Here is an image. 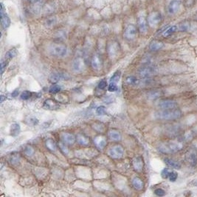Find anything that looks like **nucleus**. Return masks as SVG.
I'll use <instances>...</instances> for the list:
<instances>
[{"label":"nucleus","mask_w":197,"mask_h":197,"mask_svg":"<svg viewBox=\"0 0 197 197\" xmlns=\"http://www.w3.org/2000/svg\"><path fill=\"white\" fill-rule=\"evenodd\" d=\"M120 76H121V73H120V71H117L114 73V75H112V78L110 79V82H114V83H117L119 81L120 78Z\"/></svg>","instance_id":"nucleus-35"},{"label":"nucleus","mask_w":197,"mask_h":197,"mask_svg":"<svg viewBox=\"0 0 197 197\" xmlns=\"http://www.w3.org/2000/svg\"><path fill=\"white\" fill-rule=\"evenodd\" d=\"M182 2L179 0H172L170 1L168 6V12L170 14H175L179 10Z\"/></svg>","instance_id":"nucleus-13"},{"label":"nucleus","mask_w":197,"mask_h":197,"mask_svg":"<svg viewBox=\"0 0 197 197\" xmlns=\"http://www.w3.org/2000/svg\"><path fill=\"white\" fill-rule=\"evenodd\" d=\"M170 172V170L169 168H164L161 172V176L164 179H168V175Z\"/></svg>","instance_id":"nucleus-45"},{"label":"nucleus","mask_w":197,"mask_h":197,"mask_svg":"<svg viewBox=\"0 0 197 197\" xmlns=\"http://www.w3.org/2000/svg\"><path fill=\"white\" fill-rule=\"evenodd\" d=\"M120 47L118 42H112L108 46L107 48V51H108V54H109V57L111 59H115L118 55L119 52H120Z\"/></svg>","instance_id":"nucleus-8"},{"label":"nucleus","mask_w":197,"mask_h":197,"mask_svg":"<svg viewBox=\"0 0 197 197\" xmlns=\"http://www.w3.org/2000/svg\"><path fill=\"white\" fill-rule=\"evenodd\" d=\"M156 72L155 67L151 65L145 66L141 67L138 71L139 75L142 78H149L151 76L154 75Z\"/></svg>","instance_id":"nucleus-6"},{"label":"nucleus","mask_w":197,"mask_h":197,"mask_svg":"<svg viewBox=\"0 0 197 197\" xmlns=\"http://www.w3.org/2000/svg\"><path fill=\"white\" fill-rule=\"evenodd\" d=\"M18 91H16V90L14 91V93L12 94V96H13V97H16L17 95H18Z\"/></svg>","instance_id":"nucleus-51"},{"label":"nucleus","mask_w":197,"mask_h":197,"mask_svg":"<svg viewBox=\"0 0 197 197\" xmlns=\"http://www.w3.org/2000/svg\"><path fill=\"white\" fill-rule=\"evenodd\" d=\"M109 137L113 141H120L121 140V134L118 131L112 129L109 132Z\"/></svg>","instance_id":"nucleus-26"},{"label":"nucleus","mask_w":197,"mask_h":197,"mask_svg":"<svg viewBox=\"0 0 197 197\" xmlns=\"http://www.w3.org/2000/svg\"><path fill=\"white\" fill-rule=\"evenodd\" d=\"M20 131H21V128H20L19 124L16 123H13L11 125V126H10V135L13 136V137H16V136H18V134H19Z\"/></svg>","instance_id":"nucleus-25"},{"label":"nucleus","mask_w":197,"mask_h":197,"mask_svg":"<svg viewBox=\"0 0 197 197\" xmlns=\"http://www.w3.org/2000/svg\"><path fill=\"white\" fill-rule=\"evenodd\" d=\"M106 86H107L106 80H100V81L99 82L98 88L100 89H104L106 87Z\"/></svg>","instance_id":"nucleus-48"},{"label":"nucleus","mask_w":197,"mask_h":197,"mask_svg":"<svg viewBox=\"0 0 197 197\" xmlns=\"http://www.w3.org/2000/svg\"><path fill=\"white\" fill-rule=\"evenodd\" d=\"M177 30V26H175V25H174V26H170V27H168V28L162 33V35H163L164 37H168L170 36V35H172V34H174Z\"/></svg>","instance_id":"nucleus-30"},{"label":"nucleus","mask_w":197,"mask_h":197,"mask_svg":"<svg viewBox=\"0 0 197 197\" xmlns=\"http://www.w3.org/2000/svg\"><path fill=\"white\" fill-rule=\"evenodd\" d=\"M61 140L64 143L67 145H73L76 141V137L71 133H68V132H63L62 133L61 135Z\"/></svg>","instance_id":"nucleus-16"},{"label":"nucleus","mask_w":197,"mask_h":197,"mask_svg":"<svg viewBox=\"0 0 197 197\" xmlns=\"http://www.w3.org/2000/svg\"><path fill=\"white\" fill-rule=\"evenodd\" d=\"M124 154V149L120 145H113L109 150V155L112 159L122 158Z\"/></svg>","instance_id":"nucleus-5"},{"label":"nucleus","mask_w":197,"mask_h":197,"mask_svg":"<svg viewBox=\"0 0 197 197\" xmlns=\"http://www.w3.org/2000/svg\"><path fill=\"white\" fill-rule=\"evenodd\" d=\"M32 93L30 91H24L22 94H21V99L22 100H28L30 97H31Z\"/></svg>","instance_id":"nucleus-42"},{"label":"nucleus","mask_w":197,"mask_h":197,"mask_svg":"<svg viewBox=\"0 0 197 197\" xmlns=\"http://www.w3.org/2000/svg\"><path fill=\"white\" fill-rule=\"evenodd\" d=\"M96 114L97 115H104L106 114V108L104 106H98L96 109Z\"/></svg>","instance_id":"nucleus-39"},{"label":"nucleus","mask_w":197,"mask_h":197,"mask_svg":"<svg viewBox=\"0 0 197 197\" xmlns=\"http://www.w3.org/2000/svg\"><path fill=\"white\" fill-rule=\"evenodd\" d=\"M177 103L171 99H162L160 100L158 106L162 109H171L177 108Z\"/></svg>","instance_id":"nucleus-9"},{"label":"nucleus","mask_w":197,"mask_h":197,"mask_svg":"<svg viewBox=\"0 0 197 197\" xmlns=\"http://www.w3.org/2000/svg\"><path fill=\"white\" fill-rule=\"evenodd\" d=\"M50 52L52 55L56 57H63L67 54V48L63 44L56 43L51 45L50 48Z\"/></svg>","instance_id":"nucleus-3"},{"label":"nucleus","mask_w":197,"mask_h":197,"mask_svg":"<svg viewBox=\"0 0 197 197\" xmlns=\"http://www.w3.org/2000/svg\"><path fill=\"white\" fill-rule=\"evenodd\" d=\"M162 95V92L161 90H158V89L151 90L148 93V97H149V99H151V100H156V99L161 97Z\"/></svg>","instance_id":"nucleus-27"},{"label":"nucleus","mask_w":197,"mask_h":197,"mask_svg":"<svg viewBox=\"0 0 197 197\" xmlns=\"http://www.w3.org/2000/svg\"><path fill=\"white\" fill-rule=\"evenodd\" d=\"M179 29V30H181V31H187V30L189 29V24L187 23V22H185V23L181 24Z\"/></svg>","instance_id":"nucleus-47"},{"label":"nucleus","mask_w":197,"mask_h":197,"mask_svg":"<svg viewBox=\"0 0 197 197\" xmlns=\"http://www.w3.org/2000/svg\"><path fill=\"white\" fill-rule=\"evenodd\" d=\"M177 178H178V174H177V172H176L174 170H170V174L168 175V178L169 179V181L172 182H176Z\"/></svg>","instance_id":"nucleus-36"},{"label":"nucleus","mask_w":197,"mask_h":197,"mask_svg":"<svg viewBox=\"0 0 197 197\" xmlns=\"http://www.w3.org/2000/svg\"><path fill=\"white\" fill-rule=\"evenodd\" d=\"M7 63H8V61L6 60V59H3V60L1 61V74L3 75L4 72H5L6 67L7 65Z\"/></svg>","instance_id":"nucleus-44"},{"label":"nucleus","mask_w":197,"mask_h":197,"mask_svg":"<svg viewBox=\"0 0 197 197\" xmlns=\"http://www.w3.org/2000/svg\"><path fill=\"white\" fill-rule=\"evenodd\" d=\"M182 149V144L177 141H170L160 145L158 150L163 154H174Z\"/></svg>","instance_id":"nucleus-2"},{"label":"nucleus","mask_w":197,"mask_h":197,"mask_svg":"<svg viewBox=\"0 0 197 197\" xmlns=\"http://www.w3.org/2000/svg\"><path fill=\"white\" fill-rule=\"evenodd\" d=\"M56 23V18L55 16H51L47 18L45 20L44 22V25H45L46 27H52L53 25H55V24Z\"/></svg>","instance_id":"nucleus-32"},{"label":"nucleus","mask_w":197,"mask_h":197,"mask_svg":"<svg viewBox=\"0 0 197 197\" xmlns=\"http://www.w3.org/2000/svg\"><path fill=\"white\" fill-rule=\"evenodd\" d=\"M164 161H165V162L167 164L168 166L172 168H174V169H180L181 167H182L181 164L179 163V162L174 160H173V159L166 158L165 160H164Z\"/></svg>","instance_id":"nucleus-23"},{"label":"nucleus","mask_w":197,"mask_h":197,"mask_svg":"<svg viewBox=\"0 0 197 197\" xmlns=\"http://www.w3.org/2000/svg\"><path fill=\"white\" fill-rule=\"evenodd\" d=\"M27 122H28L29 125H35L39 123V120L34 117H29L28 120H27Z\"/></svg>","instance_id":"nucleus-43"},{"label":"nucleus","mask_w":197,"mask_h":197,"mask_svg":"<svg viewBox=\"0 0 197 197\" xmlns=\"http://www.w3.org/2000/svg\"><path fill=\"white\" fill-rule=\"evenodd\" d=\"M59 148H60L61 151L63 152L64 154H67L69 153V149L67 146V144L64 142H59Z\"/></svg>","instance_id":"nucleus-41"},{"label":"nucleus","mask_w":197,"mask_h":197,"mask_svg":"<svg viewBox=\"0 0 197 197\" xmlns=\"http://www.w3.org/2000/svg\"><path fill=\"white\" fill-rule=\"evenodd\" d=\"M163 47V42L158 40H154L152 41L150 43V44H149V50L152 51V52H157V51L160 50Z\"/></svg>","instance_id":"nucleus-20"},{"label":"nucleus","mask_w":197,"mask_h":197,"mask_svg":"<svg viewBox=\"0 0 197 197\" xmlns=\"http://www.w3.org/2000/svg\"><path fill=\"white\" fill-rule=\"evenodd\" d=\"M194 4V0H185V5L186 7H192Z\"/></svg>","instance_id":"nucleus-49"},{"label":"nucleus","mask_w":197,"mask_h":197,"mask_svg":"<svg viewBox=\"0 0 197 197\" xmlns=\"http://www.w3.org/2000/svg\"><path fill=\"white\" fill-rule=\"evenodd\" d=\"M86 63L84 59L78 57L74 60L72 63V70L76 72H81L85 70Z\"/></svg>","instance_id":"nucleus-10"},{"label":"nucleus","mask_w":197,"mask_h":197,"mask_svg":"<svg viewBox=\"0 0 197 197\" xmlns=\"http://www.w3.org/2000/svg\"><path fill=\"white\" fill-rule=\"evenodd\" d=\"M182 113L179 109H162L161 111L156 113V117L160 120H174L180 118Z\"/></svg>","instance_id":"nucleus-1"},{"label":"nucleus","mask_w":197,"mask_h":197,"mask_svg":"<svg viewBox=\"0 0 197 197\" xmlns=\"http://www.w3.org/2000/svg\"><path fill=\"white\" fill-rule=\"evenodd\" d=\"M132 185L135 190H142L144 187V182L139 177H134L132 179Z\"/></svg>","instance_id":"nucleus-24"},{"label":"nucleus","mask_w":197,"mask_h":197,"mask_svg":"<svg viewBox=\"0 0 197 197\" xmlns=\"http://www.w3.org/2000/svg\"><path fill=\"white\" fill-rule=\"evenodd\" d=\"M94 143L97 149L102 150L106 145V139L104 136H97L94 138Z\"/></svg>","instance_id":"nucleus-18"},{"label":"nucleus","mask_w":197,"mask_h":197,"mask_svg":"<svg viewBox=\"0 0 197 197\" xmlns=\"http://www.w3.org/2000/svg\"><path fill=\"white\" fill-rule=\"evenodd\" d=\"M187 160L191 166H196L197 164V153L195 151H190L187 154Z\"/></svg>","instance_id":"nucleus-21"},{"label":"nucleus","mask_w":197,"mask_h":197,"mask_svg":"<svg viewBox=\"0 0 197 197\" xmlns=\"http://www.w3.org/2000/svg\"><path fill=\"white\" fill-rule=\"evenodd\" d=\"M61 87L59 85H57V84H55V85H52V87H50V93H52V94L59 93V92L61 91Z\"/></svg>","instance_id":"nucleus-37"},{"label":"nucleus","mask_w":197,"mask_h":197,"mask_svg":"<svg viewBox=\"0 0 197 197\" xmlns=\"http://www.w3.org/2000/svg\"><path fill=\"white\" fill-rule=\"evenodd\" d=\"M1 100H0V102L1 103H3V101H4V100H5V96L4 95H1Z\"/></svg>","instance_id":"nucleus-52"},{"label":"nucleus","mask_w":197,"mask_h":197,"mask_svg":"<svg viewBox=\"0 0 197 197\" xmlns=\"http://www.w3.org/2000/svg\"><path fill=\"white\" fill-rule=\"evenodd\" d=\"M0 14H1V24L4 29H7L10 27V19L8 16L4 13V5L3 3H1V10H0Z\"/></svg>","instance_id":"nucleus-12"},{"label":"nucleus","mask_w":197,"mask_h":197,"mask_svg":"<svg viewBox=\"0 0 197 197\" xmlns=\"http://www.w3.org/2000/svg\"><path fill=\"white\" fill-rule=\"evenodd\" d=\"M45 145L46 147H47L50 151L53 152L56 151V143H55V142L52 140V139H48V140H47L45 142Z\"/></svg>","instance_id":"nucleus-28"},{"label":"nucleus","mask_w":197,"mask_h":197,"mask_svg":"<svg viewBox=\"0 0 197 197\" xmlns=\"http://www.w3.org/2000/svg\"><path fill=\"white\" fill-rule=\"evenodd\" d=\"M91 65L94 70L100 71L103 67V61L101 57L98 54H95L91 60Z\"/></svg>","instance_id":"nucleus-11"},{"label":"nucleus","mask_w":197,"mask_h":197,"mask_svg":"<svg viewBox=\"0 0 197 197\" xmlns=\"http://www.w3.org/2000/svg\"><path fill=\"white\" fill-rule=\"evenodd\" d=\"M154 194L155 195H157V196H163L166 195V192L165 190L162 188H157L154 190Z\"/></svg>","instance_id":"nucleus-46"},{"label":"nucleus","mask_w":197,"mask_h":197,"mask_svg":"<svg viewBox=\"0 0 197 197\" xmlns=\"http://www.w3.org/2000/svg\"><path fill=\"white\" fill-rule=\"evenodd\" d=\"M56 99L58 102L63 103V104H65L69 101L68 96L67 95H64V94H59L58 95H56Z\"/></svg>","instance_id":"nucleus-33"},{"label":"nucleus","mask_w":197,"mask_h":197,"mask_svg":"<svg viewBox=\"0 0 197 197\" xmlns=\"http://www.w3.org/2000/svg\"><path fill=\"white\" fill-rule=\"evenodd\" d=\"M133 167H134V169L137 171V172H141L143 169L144 167V162L143 160L141 157L138 156V157H136L133 160Z\"/></svg>","instance_id":"nucleus-17"},{"label":"nucleus","mask_w":197,"mask_h":197,"mask_svg":"<svg viewBox=\"0 0 197 197\" xmlns=\"http://www.w3.org/2000/svg\"><path fill=\"white\" fill-rule=\"evenodd\" d=\"M40 1H42V0H27V2H30V3H31V4L36 3V2H40Z\"/></svg>","instance_id":"nucleus-50"},{"label":"nucleus","mask_w":197,"mask_h":197,"mask_svg":"<svg viewBox=\"0 0 197 197\" xmlns=\"http://www.w3.org/2000/svg\"><path fill=\"white\" fill-rule=\"evenodd\" d=\"M19 155L18 154H13L10 158V163L13 165H16L19 162Z\"/></svg>","instance_id":"nucleus-40"},{"label":"nucleus","mask_w":197,"mask_h":197,"mask_svg":"<svg viewBox=\"0 0 197 197\" xmlns=\"http://www.w3.org/2000/svg\"><path fill=\"white\" fill-rule=\"evenodd\" d=\"M148 21L145 16H139L137 18V25L139 31L141 33H145L148 30Z\"/></svg>","instance_id":"nucleus-14"},{"label":"nucleus","mask_w":197,"mask_h":197,"mask_svg":"<svg viewBox=\"0 0 197 197\" xmlns=\"http://www.w3.org/2000/svg\"><path fill=\"white\" fill-rule=\"evenodd\" d=\"M108 90L111 92H115L118 90V87L117 85V83L110 82V84L108 87Z\"/></svg>","instance_id":"nucleus-38"},{"label":"nucleus","mask_w":197,"mask_h":197,"mask_svg":"<svg viewBox=\"0 0 197 197\" xmlns=\"http://www.w3.org/2000/svg\"><path fill=\"white\" fill-rule=\"evenodd\" d=\"M24 152H25V154H26V155L30 157V156H32L34 154L35 150H34L33 148L32 147V146H30V145H27V146H25V148L24 149Z\"/></svg>","instance_id":"nucleus-34"},{"label":"nucleus","mask_w":197,"mask_h":197,"mask_svg":"<svg viewBox=\"0 0 197 197\" xmlns=\"http://www.w3.org/2000/svg\"><path fill=\"white\" fill-rule=\"evenodd\" d=\"M44 107L49 110H55V109H59V103L52 99H47L44 103Z\"/></svg>","instance_id":"nucleus-19"},{"label":"nucleus","mask_w":197,"mask_h":197,"mask_svg":"<svg viewBox=\"0 0 197 197\" xmlns=\"http://www.w3.org/2000/svg\"><path fill=\"white\" fill-rule=\"evenodd\" d=\"M137 29L134 25L130 24L125 27V31H124V37L125 39L129 41H132L137 36Z\"/></svg>","instance_id":"nucleus-7"},{"label":"nucleus","mask_w":197,"mask_h":197,"mask_svg":"<svg viewBox=\"0 0 197 197\" xmlns=\"http://www.w3.org/2000/svg\"><path fill=\"white\" fill-rule=\"evenodd\" d=\"M125 82L128 85L131 86H137L138 85L139 83H140V80L139 79H137L135 76H133V75H131V76H128V77L125 78Z\"/></svg>","instance_id":"nucleus-29"},{"label":"nucleus","mask_w":197,"mask_h":197,"mask_svg":"<svg viewBox=\"0 0 197 197\" xmlns=\"http://www.w3.org/2000/svg\"><path fill=\"white\" fill-rule=\"evenodd\" d=\"M67 78H68V75H67V73L61 72H54L50 75V82H52L53 84V83L59 82V80H64V79Z\"/></svg>","instance_id":"nucleus-15"},{"label":"nucleus","mask_w":197,"mask_h":197,"mask_svg":"<svg viewBox=\"0 0 197 197\" xmlns=\"http://www.w3.org/2000/svg\"><path fill=\"white\" fill-rule=\"evenodd\" d=\"M16 54H17L16 50V49H11V50H10L9 51H7V52H6L5 56V59L7 61H10V59H14V57L16 55Z\"/></svg>","instance_id":"nucleus-31"},{"label":"nucleus","mask_w":197,"mask_h":197,"mask_svg":"<svg viewBox=\"0 0 197 197\" xmlns=\"http://www.w3.org/2000/svg\"><path fill=\"white\" fill-rule=\"evenodd\" d=\"M76 140H77V142L80 144V145H83V146H88L90 143L89 142V139L88 138V137L85 135L84 134H78L76 137Z\"/></svg>","instance_id":"nucleus-22"},{"label":"nucleus","mask_w":197,"mask_h":197,"mask_svg":"<svg viewBox=\"0 0 197 197\" xmlns=\"http://www.w3.org/2000/svg\"><path fill=\"white\" fill-rule=\"evenodd\" d=\"M162 19V14L158 11H154L149 14V16H148L147 21L149 26H151V27H154L160 23Z\"/></svg>","instance_id":"nucleus-4"}]
</instances>
